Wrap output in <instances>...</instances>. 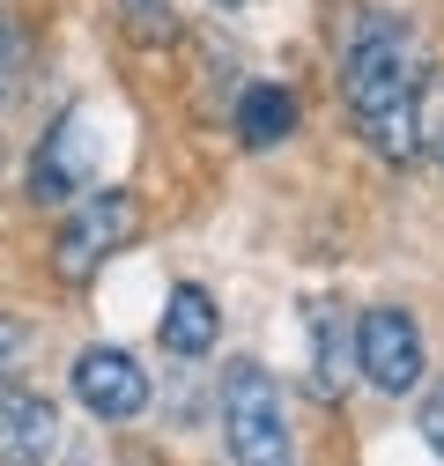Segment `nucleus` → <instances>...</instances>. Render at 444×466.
I'll return each mask as SVG.
<instances>
[{
	"mask_svg": "<svg viewBox=\"0 0 444 466\" xmlns=\"http://www.w3.org/2000/svg\"><path fill=\"white\" fill-rule=\"evenodd\" d=\"M422 45L393 8H356L341 37V104L385 163L422 156Z\"/></svg>",
	"mask_w": 444,
	"mask_h": 466,
	"instance_id": "1",
	"label": "nucleus"
},
{
	"mask_svg": "<svg viewBox=\"0 0 444 466\" xmlns=\"http://www.w3.org/2000/svg\"><path fill=\"white\" fill-rule=\"evenodd\" d=\"M222 444H230V466H297L282 385L267 378V363L222 370Z\"/></svg>",
	"mask_w": 444,
	"mask_h": 466,
	"instance_id": "2",
	"label": "nucleus"
},
{
	"mask_svg": "<svg viewBox=\"0 0 444 466\" xmlns=\"http://www.w3.org/2000/svg\"><path fill=\"white\" fill-rule=\"evenodd\" d=\"M134 229H141V200H134L126 186L82 193V200L60 215V229H52V274H60L67 289H82L111 252L134 245Z\"/></svg>",
	"mask_w": 444,
	"mask_h": 466,
	"instance_id": "3",
	"label": "nucleus"
},
{
	"mask_svg": "<svg viewBox=\"0 0 444 466\" xmlns=\"http://www.w3.org/2000/svg\"><path fill=\"white\" fill-rule=\"evenodd\" d=\"M356 370H363V385H378V392H415L422 370H429L422 326H415L400 304H370V311L356 319Z\"/></svg>",
	"mask_w": 444,
	"mask_h": 466,
	"instance_id": "4",
	"label": "nucleus"
},
{
	"mask_svg": "<svg viewBox=\"0 0 444 466\" xmlns=\"http://www.w3.org/2000/svg\"><path fill=\"white\" fill-rule=\"evenodd\" d=\"M89 170H96V134H89L82 111H67L30 156V200L37 208H75L89 193Z\"/></svg>",
	"mask_w": 444,
	"mask_h": 466,
	"instance_id": "5",
	"label": "nucleus"
},
{
	"mask_svg": "<svg viewBox=\"0 0 444 466\" xmlns=\"http://www.w3.org/2000/svg\"><path fill=\"white\" fill-rule=\"evenodd\" d=\"M67 385H75V400L89 407L96 422H134L148 407V370L126 356V348H82Z\"/></svg>",
	"mask_w": 444,
	"mask_h": 466,
	"instance_id": "6",
	"label": "nucleus"
},
{
	"mask_svg": "<svg viewBox=\"0 0 444 466\" xmlns=\"http://www.w3.org/2000/svg\"><path fill=\"white\" fill-rule=\"evenodd\" d=\"M60 444V407L30 385H0V466H45Z\"/></svg>",
	"mask_w": 444,
	"mask_h": 466,
	"instance_id": "7",
	"label": "nucleus"
},
{
	"mask_svg": "<svg viewBox=\"0 0 444 466\" xmlns=\"http://www.w3.org/2000/svg\"><path fill=\"white\" fill-rule=\"evenodd\" d=\"M304 333H311V392L341 400L356 378V319L333 297H318V304H304Z\"/></svg>",
	"mask_w": 444,
	"mask_h": 466,
	"instance_id": "8",
	"label": "nucleus"
},
{
	"mask_svg": "<svg viewBox=\"0 0 444 466\" xmlns=\"http://www.w3.org/2000/svg\"><path fill=\"white\" fill-rule=\"evenodd\" d=\"M163 348H171V356H186V363H200L207 348H215V333H222V311H215V297L200 281H178L171 289V304H163Z\"/></svg>",
	"mask_w": 444,
	"mask_h": 466,
	"instance_id": "9",
	"label": "nucleus"
},
{
	"mask_svg": "<svg viewBox=\"0 0 444 466\" xmlns=\"http://www.w3.org/2000/svg\"><path fill=\"white\" fill-rule=\"evenodd\" d=\"M297 89H282V82H252L245 96H237V141L245 148H282L289 134H297Z\"/></svg>",
	"mask_w": 444,
	"mask_h": 466,
	"instance_id": "10",
	"label": "nucleus"
},
{
	"mask_svg": "<svg viewBox=\"0 0 444 466\" xmlns=\"http://www.w3.org/2000/svg\"><path fill=\"white\" fill-rule=\"evenodd\" d=\"M111 15H119V30H126L134 45H171V37H178L171 0H111Z\"/></svg>",
	"mask_w": 444,
	"mask_h": 466,
	"instance_id": "11",
	"label": "nucleus"
},
{
	"mask_svg": "<svg viewBox=\"0 0 444 466\" xmlns=\"http://www.w3.org/2000/svg\"><path fill=\"white\" fill-rule=\"evenodd\" d=\"M15 82H23V30L0 8V96H15Z\"/></svg>",
	"mask_w": 444,
	"mask_h": 466,
	"instance_id": "12",
	"label": "nucleus"
},
{
	"mask_svg": "<svg viewBox=\"0 0 444 466\" xmlns=\"http://www.w3.org/2000/svg\"><path fill=\"white\" fill-rule=\"evenodd\" d=\"M422 148L444 163V82H437V89H422Z\"/></svg>",
	"mask_w": 444,
	"mask_h": 466,
	"instance_id": "13",
	"label": "nucleus"
},
{
	"mask_svg": "<svg viewBox=\"0 0 444 466\" xmlns=\"http://www.w3.org/2000/svg\"><path fill=\"white\" fill-rule=\"evenodd\" d=\"M422 437H429V451L444 459V378L422 392Z\"/></svg>",
	"mask_w": 444,
	"mask_h": 466,
	"instance_id": "14",
	"label": "nucleus"
},
{
	"mask_svg": "<svg viewBox=\"0 0 444 466\" xmlns=\"http://www.w3.org/2000/svg\"><path fill=\"white\" fill-rule=\"evenodd\" d=\"M23 319H8V311H0V385H8V370H15V356H23Z\"/></svg>",
	"mask_w": 444,
	"mask_h": 466,
	"instance_id": "15",
	"label": "nucleus"
},
{
	"mask_svg": "<svg viewBox=\"0 0 444 466\" xmlns=\"http://www.w3.org/2000/svg\"><path fill=\"white\" fill-rule=\"evenodd\" d=\"M207 8H222V15H237V8H245V0H207Z\"/></svg>",
	"mask_w": 444,
	"mask_h": 466,
	"instance_id": "16",
	"label": "nucleus"
}]
</instances>
